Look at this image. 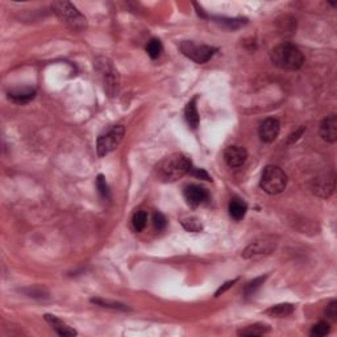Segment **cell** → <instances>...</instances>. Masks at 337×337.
<instances>
[{
	"label": "cell",
	"instance_id": "7a4b0ae2",
	"mask_svg": "<svg viewBox=\"0 0 337 337\" xmlns=\"http://www.w3.org/2000/svg\"><path fill=\"white\" fill-rule=\"evenodd\" d=\"M272 62L282 70H298L302 67L304 57L303 53L290 42H283L276 46L270 53Z\"/></svg>",
	"mask_w": 337,
	"mask_h": 337
},
{
	"label": "cell",
	"instance_id": "6da1fadb",
	"mask_svg": "<svg viewBox=\"0 0 337 337\" xmlns=\"http://www.w3.org/2000/svg\"><path fill=\"white\" fill-rule=\"evenodd\" d=\"M191 170V161L182 153H175L165 157L156 166L157 178L162 182H174Z\"/></svg>",
	"mask_w": 337,
	"mask_h": 337
},
{
	"label": "cell",
	"instance_id": "277c9868",
	"mask_svg": "<svg viewBox=\"0 0 337 337\" xmlns=\"http://www.w3.org/2000/svg\"><path fill=\"white\" fill-rule=\"evenodd\" d=\"M53 9L56 15L73 31L81 32L87 27L86 17L69 1H56L53 4Z\"/></svg>",
	"mask_w": 337,
	"mask_h": 337
},
{
	"label": "cell",
	"instance_id": "f546056e",
	"mask_svg": "<svg viewBox=\"0 0 337 337\" xmlns=\"http://www.w3.org/2000/svg\"><path fill=\"white\" fill-rule=\"evenodd\" d=\"M236 282H237V280L229 281V282H226V283H224V284H223L222 287L219 288L218 291L215 292V296H220V295H222V294H224V292H225L226 290H228V288H230V287H232V286H233V284L236 283Z\"/></svg>",
	"mask_w": 337,
	"mask_h": 337
},
{
	"label": "cell",
	"instance_id": "ba28073f",
	"mask_svg": "<svg viewBox=\"0 0 337 337\" xmlns=\"http://www.w3.org/2000/svg\"><path fill=\"white\" fill-rule=\"evenodd\" d=\"M335 190V175L327 174V175L318 176L312 184V191L315 195L320 198H330Z\"/></svg>",
	"mask_w": 337,
	"mask_h": 337
},
{
	"label": "cell",
	"instance_id": "484cf974",
	"mask_svg": "<svg viewBox=\"0 0 337 337\" xmlns=\"http://www.w3.org/2000/svg\"><path fill=\"white\" fill-rule=\"evenodd\" d=\"M166 224H168V222H166V218L161 214V212H156V214L153 215V225H154V228H156V229H157V230L165 229Z\"/></svg>",
	"mask_w": 337,
	"mask_h": 337
},
{
	"label": "cell",
	"instance_id": "4dcf8cb0",
	"mask_svg": "<svg viewBox=\"0 0 337 337\" xmlns=\"http://www.w3.org/2000/svg\"><path fill=\"white\" fill-rule=\"evenodd\" d=\"M303 132H304V128H303V126H300V128H299V129L296 130L295 133H292L291 136H290V138H288V142L291 144V142L298 141L299 138H300V136H302V134H303Z\"/></svg>",
	"mask_w": 337,
	"mask_h": 337
},
{
	"label": "cell",
	"instance_id": "f1b7e54d",
	"mask_svg": "<svg viewBox=\"0 0 337 337\" xmlns=\"http://www.w3.org/2000/svg\"><path fill=\"white\" fill-rule=\"evenodd\" d=\"M190 174L198 176V178H202V179L211 180L210 175H208L207 172L204 171L203 168H191V170H190Z\"/></svg>",
	"mask_w": 337,
	"mask_h": 337
},
{
	"label": "cell",
	"instance_id": "44dd1931",
	"mask_svg": "<svg viewBox=\"0 0 337 337\" xmlns=\"http://www.w3.org/2000/svg\"><path fill=\"white\" fill-rule=\"evenodd\" d=\"M146 222H148V215H146L145 211H137V212L133 215V219H132L134 229L137 230V232H141V230L145 228Z\"/></svg>",
	"mask_w": 337,
	"mask_h": 337
},
{
	"label": "cell",
	"instance_id": "4316f807",
	"mask_svg": "<svg viewBox=\"0 0 337 337\" xmlns=\"http://www.w3.org/2000/svg\"><path fill=\"white\" fill-rule=\"evenodd\" d=\"M92 303H96L102 307H108V308H115V310H125V306L124 304H120V303L115 302H108V300H103V299H92Z\"/></svg>",
	"mask_w": 337,
	"mask_h": 337
},
{
	"label": "cell",
	"instance_id": "cb8c5ba5",
	"mask_svg": "<svg viewBox=\"0 0 337 337\" xmlns=\"http://www.w3.org/2000/svg\"><path fill=\"white\" fill-rule=\"evenodd\" d=\"M265 278H266V277H260V278H256V280H253L252 282H249V283L246 284L245 288H244V292H245L246 296H250V295L254 294L257 288L264 283Z\"/></svg>",
	"mask_w": 337,
	"mask_h": 337
},
{
	"label": "cell",
	"instance_id": "8fae6325",
	"mask_svg": "<svg viewBox=\"0 0 337 337\" xmlns=\"http://www.w3.org/2000/svg\"><path fill=\"white\" fill-rule=\"evenodd\" d=\"M183 195L188 206L198 207L199 204H202L204 200L207 199L208 194L203 187H200L198 184H190V186L184 188Z\"/></svg>",
	"mask_w": 337,
	"mask_h": 337
},
{
	"label": "cell",
	"instance_id": "e0dca14e",
	"mask_svg": "<svg viewBox=\"0 0 337 337\" xmlns=\"http://www.w3.org/2000/svg\"><path fill=\"white\" fill-rule=\"evenodd\" d=\"M295 307L290 303H283V304H277L274 307H270L269 310L265 311V314L270 315L273 318H284L294 312Z\"/></svg>",
	"mask_w": 337,
	"mask_h": 337
},
{
	"label": "cell",
	"instance_id": "9c48e42d",
	"mask_svg": "<svg viewBox=\"0 0 337 337\" xmlns=\"http://www.w3.org/2000/svg\"><path fill=\"white\" fill-rule=\"evenodd\" d=\"M274 249H276V242L270 241V240H257L242 252V257L254 258V257L264 256V254H270Z\"/></svg>",
	"mask_w": 337,
	"mask_h": 337
},
{
	"label": "cell",
	"instance_id": "8992f818",
	"mask_svg": "<svg viewBox=\"0 0 337 337\" xmlns=\"http://www.w3.org/2000/svg\"><path fill=\"white\" fill-rule=\"evenodd\" d=\"M180 52L196 63H206L214 57L216 49L208 45H196L192 41H183L180 44Z\"/></svg>",
	"mask_w": 337,
	"mask_h": 337
},
{
	"label": "cell",
	"instance_id": "ffe728a7",
	"mask_svg": "<svg viewBox=\"0 0 337 337\" xmlns=\"http://www.w3.org/2000/svg\"><path fill=\"white\" fill-rule=\"evenodd\" d=\"M162 49H164L162 48V42L158 39H152L148 42V45H146V53L149 54V57L153 58V59H156V58L161 56Z\"/></svg>",
	"mask_w": 337,
	"mask_h": 337
},
{
	"label": "cell",
	"instance_id": "7c38bea8",
	"mask_svg": "<svg viewBox=\"0 0 337 337\" xmlns=\"http://www.w3.org/2000/svg\"><path fill=\"white\" fill-rule=\"evenodd\" d=\"M281 124L277 119H266L260 126V137L264 142H273L278 137Z\"/></svg>",
	"mask_w": 337,
	"mask_h": 337
},
{
	"label": "cell",
	"instance_id": "ac0fdd59",
	"mask_svg": "<svg viewBox=\"0 0 337 337\" xmlns=\"http://www.w3.org/2000/svg\"><path fill=\"white\" fill-rule=\"evenodd\" d=\"M270 331L268 326H264V324H254V326H249L244 328V330H240L237 332L238 336L244 337H258L264 336Z\"/></svg>",
	"mask_w": 337,
	"mask_h": 337
},
{
	"label": "cell",
	"instance_id": "7402d4cb",
	"mask_svg": "<svg viewBox=\"0 0 337 337\" xmlns=\"http://www.w3.org/2000/svg\"><path fill=\"white\" fill-rule=\"evenodd\" d=\"M182 225L184 226V229L188 232H200L202 230V223L199 219L196 218H187L182 220Z\"/></svg>",
	"mask_w": 337,
	"mask_h": 337
},
{
	"label": "cell",
	"instance_id": "d4e9b609",
	"mask_svg": "<svg viewBox=\"0 0 337 337\" xmlns=\"http://www.w3.org/2000/svg\"><path fill=\"white\" fill-rule=\"evenodd\" d=\"M96 186H98V190H99L100 195L104 196V198H108L110 196V188H108V184L106 182V178H104L102 174L98 176L96 179Z\"/></svg>",
	"mask_w": 337,
	"mask_h": 337
},
{
	"label": "cell",
	"instance_id": "3957f363",
	"mask_svg": "<svg viewBox=\"0 0 337 337\" xmlns=\"http://www.w3.org/2000/svg\"><path fill=\"white\" fill-rule=\"evenodd\" d=\"M260 186L269 195H277L287 186V175L278 166H266L261 176Z\"/></svg>",
	"mask_w": 337,
	"mask_h": 337
},
{
	"label": "cell",
	"instance_id": "52a82bcc",
	"mask_svg": "<svg viewBox=\"0 0 337 337\" xmlns=\"http://www.w3.org/2000/svg\"><path fill=\"white\" fill-rule=\"evenodd\" d=\"M98 66H99L100 73L104 75L106 90L110 96H113L119 88V74L112 66L111 62H108L107 59H103V62H98Z\"/></svg>",
	"mask_w": 337,
	"mask_h": 337
},
{
	"label": "cell",
	"instance_id": "9a60e30c",
	"mask_svg": "<svg viewBox=\"0 0 337 337\" xmlns=\"http://www.w3.org/2000/svg\"><path fill=\"white\" fill-rule=\"evenodd\" d=\"M229 215L234 220H241L245 216L246 211H248V206L244 200L238 199V198H233L229 202Z\"/></svg>",
	"mask_w": 337,
	"mask_h": 337
},
{
	"label": "cell",
	"instance_id": "d6986e66",
	"mask_svg": "<svg viewBox=\"0 0 337 337\" xmlns=\"http://www.w3.org/2000/svg\"><path fill=\"white\" fill-rule=\"evenodd\" d=\"M35 90H19V91H9L8 96L16 103H28L29 100L35 98Z\"/></svg>",
	"mask_w": 337,
	"mask_h": 337
},
{
	"label": "cell",
	"instance_id": "5bb4252c",
	"mask_svg": "<svg viewBox=\"0 0 337 337\" xmlns=\"http://www.w3.org/2000/svg\"><path fill=\"white\" fill-rule=\"evenodd\" d=\"M45 320L48 323H49V326L53 328L56 332H57L59 336H63V337H70V336H75L77 335V331L73 330V328H70L66 323H63L62 320H59L58 318H56L54 315H50V314H46L45 315Z\"/></svg>",
	"mask_w": 337,
	"mask_h": 337
},
{
	"label": "cell",
	"instance_id": "4fadbf2b",
	"mask_svg": "<svg viewBox=\"0 0 337 337\" xmlns=\"http://www.w3.org/2000/svg\"><path fill=\"white\" fill-rule=\"evenodd\" d=\"M320 136L324 141L334 144L337 140V117L331 115L323 120L320 124Z\"/></svg>",
	"mask_w": 337,
	"mask_h": 337
},
{
	"label": "cell",
	"instance_id": "2e32d148",
	"mask_svg": "<svg viewBox=\"0 0 337 337\" xmlns=\"http://www.w3.org/2000/svg\"><path fill=\"white\" fill-rule=\"evenodd\" d=\"M196 100L192 99L190 103L187 104L186 107V111H184V116H186V121L192 129H196L199 126V113H198V110H196Z\"/></svg>",
	"mask_w": 337,
	"mask_h": 337
},
{
	"label": "cell",
	"instance_id": "5b68a950",
	"mask_svg": "<svg viewBox=\"0 0 337 337\" xmlns=\"http://www.w3.org/2000/svg\"><path fill=\"white\" fill-rule=\"evenodd\" d=\"M124 134H125L124 126L117 125L108 130L106 134L100 136L98 138V144H96V150H98L99 157H104V156H107L111 152H113L121 144Z\"/></svg>",
	"mask_w": 337,
	"mask_h": 337
},
{
	"label": "cell",
	"instance_id": "83f0119b",
	"mask_svg": "<svg viewBox=\"0 0 337 337\" xmlns=\"http://www.w3.org/2000/svg\"><path fill=\"white\" fill-rule=\"evenodd\" d=\"M326 315H327V318L330 319L331 322H336L337 320V302L336 300L331 302L330 306L327 307Z\"/></svg>",
	"mask_w": 337,
	"mask_h": 337
},
{
	"label": "cell",
	"instance_id": "30bf717a",
	"mask_svg": "<svg viewBox=\"0 0 337 337\" xmlns=\"http://www.w3.org/2000/svg\"><path fill=\"white\" fill-rule=\"evenodd\" d=\"M248 153L241 146H229L224 152V160L229 168H240L245 164Z\"/></svg>",
	"mask_w": 337,
	"mask_h": 337
},
{
	"label": "cell",
	"instance_id": "603a6c76",
	"mask_svg": "<svg viewBox=\"0 0 337 337\" xmlns=\"http://www.w3.org/2000/svg\"><path fill=\"white\" fill-rule=\"evenodd\" d=\"M330 331H331V327L328 323L320 322L312 327L310 335L314 337H322V336H327V335L330 334Z\"/></svg>",
	"mask_w": 337,
	"mask_h": 337
}]
</instances>
